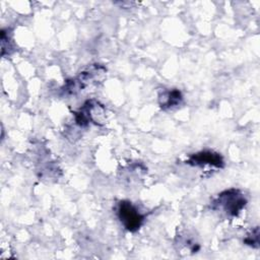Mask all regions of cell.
Returning <instances> with one entry per match:
<instances>
[{
	"instance_id": "cell-1",
	"label": "cell",
	"mask_w": 260,
	"mask_h": 260,
	"mask_svg": "<svg viewBox=\"0 0 260 260\" xmlns=\"http://www.w3.org/2000/svg\"><path fill=\"white\" fill-rule=\"evenodd\" d=\"M247 199L244 194L235 188L224 190L212 201V208L222 210L230 216H237L246 206Z\"/></svg>"
},
{
	"instance_id": "cell-2",
	"label": "cell",
	"mask_w": 260,
	"mask_h": 260,
	"mask_svg": "<svg viewBox=\"0 0 260 260\" xmlns=\"http://www.w3.org/2000/svg\"><path fill=\"white\" fill-rule=\"evenodd\" d=\"M117 216L123 226L131 233L137 232L145 218V215L128 200H122L118 203Z\"/></svg>"
},
{
	"instance_id": "cell-3",
	"label": "cell",
	"mask_w": 260,
	"mask_h": 260,
	"mask_svg": "<svg viewBox=\"0 0 260 260\" xmlns=\"http://www.w3.org/2000/svg\"><path fill=\"white\" fill-rule=\"evenodd\" d=\"M105 114L103 105L94 100L86 101L83 106L74 113L75 122L80 127H85L92 122L96 125H102V119Z\"/></svg>"
},
{
	"instance_id": "cell-4",
	"label": "cell",
	"mask_w": 260,
	"mask_h": 260,
	"mask_svg": "<svg viewBox=\"0 0 260 260\" xmlns=\"http://www.w3.org/2000/svg\"><path fill=\"white\" fill-rule=\"evenodd\" d=\"M106 73L107 69L105 66L101 64H91L84 68L78 74V76L75 77V80L77 81L80 89L82 90V88L87 85L98 84L99 82H102V80L106 76Z\"/></svg>"
},
{
	"instance_id": "cell-5",
	"label": "cell",
	"mask_w": 260,
	"mask_h": 260,
	"mask_svg": "<svg viewBox=\"0 0 260 260\" xmlns=\"http://www.w3.org/2000/svg\"><path fill=\"white\" fill-rule=\"evenodd\" d=\"M187 164L191 166H198V167L212 166L219 169L223 168L224 166L222 156L219 153L214 152L212 150H202V151L193 153L192 155L189 156Z\"/></svg>"
},
{
	"instance_id": "cell-6",
	"label": "cell",
	"mask_w": 260,
	"mask_h": 260,
	"mask_svg": "<svg viewBox=\"0 0 260 260\" xmlns=\"http://www.w3.org/2000/svg\"><path fill=\"white\" fill-rule=\"evenodd\" d=\"M183 101L182 92L179 89H170L162 91L158 96V103L164 110L179 106Z\"/></svg>"
},
{
	"instance_id": "cell-7",
	"label": "cell",
	"mask_w": 260,
	"mask_h": 260,
	"mask_svg": "<svg viewBox=\"0 0 260 260\" xmlns=\"http://www.w3.org/2000/svg\"><path fill=\"white\" fill-rule=\"evenodd\" d=\"M244 243L253 248L259 247V229H258V226L255 228L252 231V233L246 237V239L244 240Z\"/></svg>"
}]
</instances>
